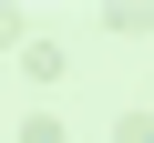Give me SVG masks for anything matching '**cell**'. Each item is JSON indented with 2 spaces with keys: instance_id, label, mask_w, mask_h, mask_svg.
<instances>
[{
  "instance_id": "1",
  "label": "cell",
  "mask_w": 154,
  "mask_h": 143,
  "mask_svg": "<svg viewBox=\"0 0 154 143\" xmlns=\"http://www.w3.org/2000/svg\"><path fill=\"white\" fill-rule=\"evenodd\" d=\"M21 72L31 82H62V41H21Z\"/></svg>"
},
{
  "instance_id": "2",
  "label": "cell",
  "mask_w": 154,
  "mask_h": 143,
  "mask_svg": "<svg viewBox=\"0 0 154 143\" xmlns=\"http://www.w3.org/2000/svg\"><path fill=\"white\" fill-rule=\"evenodd\" d=\"M21 143H62V123H51V112H31V123H21Z\"/></svg>"
}]
</instances>
